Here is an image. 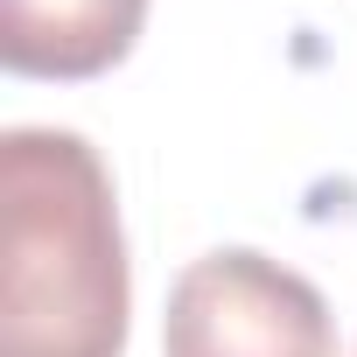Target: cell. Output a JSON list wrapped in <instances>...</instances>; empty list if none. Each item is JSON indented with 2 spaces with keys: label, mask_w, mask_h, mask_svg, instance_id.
<instances>
[{
  "label": "cell",
  "mask_w": 357,
  "mask_h": 357,
  "mask_svg": "<svg viewBox=\"0 0 357 357\" xmlns=\"http://www.w3.org/2000/svg\"><path fill=\"white\" fill-rule=\"evenodd\" d=\"M147 22V0H0V63L15 77H98Z\"/></svg>",
  "instance_id": "cell-3"
},
{
  "label": "cell",
  "mask_w": 357,
  "mask_h": 357,
  "mask_svg": "<svg viewBox=\"0 0 357 357\" xmlns=\"http://www.w3.org/2000/svg\"><path fill=\"white\" fill-rule=\"evenodd\" d=\"M161 357H336V315L294 266L225 245L168 287Z\"/></svg>",
  "instance_id": "cell-2"
},
{
  "label": "cell",
  "mask_w": 357,
  "mask_h": 357,
  "mask_svg": "<svg viewBox=\"0 0 357 357\" xmlns=\"http://www.w3.org/2000/svg\"><path fill=\"white\" fill-rule=\"evenodd\" d=\"M133 273L98 147L63 126L0 140V357H126Z\"/></svg>",
  "instance_id": "cell-1"
}]
</instances>
